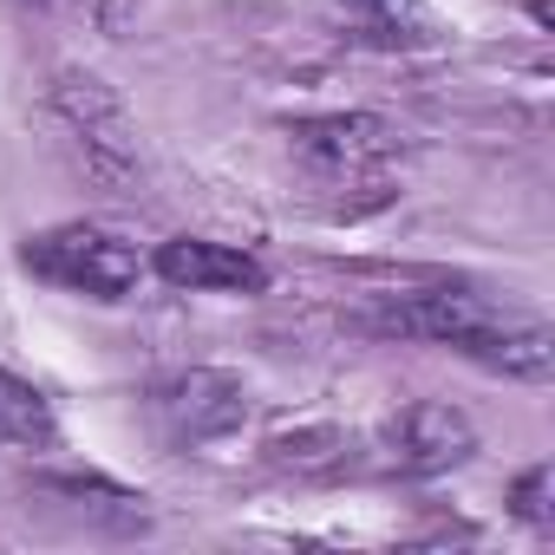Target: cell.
<instances>
[{"label":"cell","instance_id":"obj_7","mask_svg":"<svg viewBox=\"0 0 555 555\" xmlns=\"http://www.w3.org/2000/svg\"><path fill=\"white\" fill-rule=\"evenodd\" d=\"M151 268L164 274L170 288H190V295H261L268 288V268L235 248V242H209V235H170Z\"/></svg>","mask_w":555,"mask_h":555},{"label":"cell","instance_id":"obj_10","mask_svg":"<svg viewBox=\"0 0 555 555\" xmlns=\"http://www.w3.org/2000/svg\"><path fill=\"white\" fill-rule=\"evenodd\" d=\"M40 490L66 496V503H79V509H92V516H105L118 529H144L151 522L144 496L125 490V483H112V477H99V470H40Z\"/></svg>","mask_w":555,"mask_h":555},{"label":"cell","instance_id":"obj_12","mask_svg":"<svg viewBox=\"0 0 555 555\" xmlns=\"http://www.w3.org/2000/svg\"><path fill=\"white\" fill-rule=\"evenodd\" d=\"M268 457L282 464V470L321 477V470H340V464H347V431H334V425H301V431H274V438H268Z\"/></svg>","mask_w":555,"mask_h":555},{"label":"cell","instance_id":"obj_13","mask_svg":"<svg viewBox=\"0 0 555 555\" xmlns=\"http://www.w3.org/2000/svg\"><path fill=\"white\" fill-rule=\"evenodd\" d=\"M516 516L535 522V529L555 522V503H548V464H529V470L516 477Z\"/></svg>","mask_w":555,"mask_h":555},{"label":"cell","instance_id":"obj_8","mask_svg":"<svg viewBox=\"0 0 555 555\" xmlns=\"http://www.w3.org/2000/svg\"><path fill=\"white\" fill-rule=\"evenodd\" d=\"M340 27L360 40V47H379V53H425L438 47V14L425 0H334Z\"/></svg>","mask_w":555,"mask_h":555},{"label":"cell","instance_id":"obj_4","mask_svg":"<svg viewBox=\"0 0 555 555\" xmlns=\"http://www.w3.org/2000/svg\"><path fill=\"white\" fill-rule=\"evenodd\" d=\"M242 418H248V386L235 373L190 366V373L157 386V425L177 444H222L242 431Z\"/></svg>","mask_w":555,"mask_h":555},{"label":"cell","instance_id":"obj_1","mask_svg":"<svg viewBox=\"0 0 555 555\" xmlns=\"http://www.w3.org/2000/svg\"><path fill=\"white\" fill-rule=\"evenodd\" d=\"M295 157L327 183V190H379L392 164L405 157V131L379 112H321V118H295L288 125Z\"/></svg>","mask_w":555,"mask_h":555},{"label":"cell","instance_id":"obj_2","mask_svg":"<svg viewBox=\"0 0 555 555\" xmlns=\"http://www.w3.org/2000/svg\"><path fill=\"white\" fill-rule=\"evenodd\" d=\"M21 261L40 274V282H53V288H66V295H92V301H125V295L138 288V274H144L138 248H131L118 229H105V222H60V229H40V235H27Z\"/></svg>","mask_w":555,"mask_h":555},{"label":"cell","instance_id":"obj_11","mask_svg":"<svg viewBox=\"0 0 555 555\" xmlns=\"http://www.w3.org/2000/svg\"><path fill=\"white\" fill-rule=\"evenodd\" d=\"M0 444L8 451H53L60 444V418H53L47 392L14 379V373H0Z\"/></svg>","mask_w":555,"mask_h":555},{"label":"cell","instance_id":"obj_3","mask_svg":"<svg viewBox=\"0 0 555 555\" xmlns=\"http://www.w3.org/2000/svg\"><path fill=\"white\" fill-rule=\"evenodd\" d=\"M53 112L73 131V144H79V157H86L92 177H105V183L138 177V118H131V105L99 73L66 66L53 79Z\"/></svg>","mask_w":555,"mask_h":555},{"label":"cell","instance_id":"obj_9","mask_svg":"<svg viewBox=\"0 0 555 555\" xmlns=\"http://www.w3.org/2000/svg\"><path fill=\"white\" fill-rule=\"evenodd\" d=\"M464 360H477V366H490L503 379H548L555 373V334L542 321H529V314H503L496 327H483L464 347Z\"/></svg>","mask_w":555,"mask_h":555},{"label":"cell","instance_id":"obj_5","mask_svg":"<svg viewBox=\"0 0 555 555\" xmlns=\"http://www.w3.org/2000/svg\"><path fill=\"white\" fill-rule=\"evenodd\" d=\"M379 451H386V470H399V477H444V470H457L477 451V425L457 405L418 399V405H405L386 425Z\"/></svg>","mask_w":555,"mask_h":555},{"label":"cell","instance_id":"obj_14","mask_svg":"<svg viewBox=\"0 0 555 555\" xmlns=\"http://www.w3.org/2000/svg\"><path fill=\"white\" fill-rule=\"evenodd\" d=\"M34 8H47V0H34Z\"/></svg>","mask_w":555,"mask_h":555},{"label":"cell","instance_id":"obj_6","mask_svg":"<svg viewBox=\"0 0 555 555\" xmlns=\"http://www.w3.org/2000/svg\"><path fill=\"white\" fill-rule=\"evenodd\" d=\"M509 308L483 301V295H457V288H431V295H399L392 308L373 314L379 334H405V340H431V347H470L483 327H496Z\"/></svg>","mask_w":555,"mask_h":555}]
</instances>
